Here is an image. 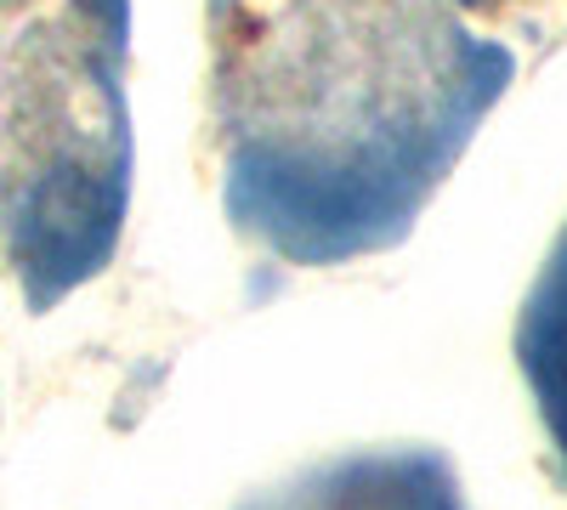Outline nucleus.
<instances>
[{"label": "nucleus", "instance_id": "obj_1", "mask_svg": "<svg viewBox=\"0 0 567 510\" xmlns=\"http://www.w3.org/2000/svg\"><path fill=\"white\" fill-rule=\"evenodd\" d=\"M465 7H477V0H465Z\"/></svg>", "mask_w": 567, "mask_h": 510}]
</instances>
